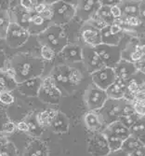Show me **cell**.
<instances>
[{
    "label": "cell",
    "mask_w": 145,
    "mask_h": 156,
    "mask_svg": "<svg viewBox=\"0 0 145 156\" xmlns=\"http://www.w3.org/2000/svg\"><path fill=\"white\" fill-rule=\"evenodd\" d=\"M28 37V33L23 27L16 23H10L6 34V41L11 48H17L23 44Z\"/></svg>",
    "instance_id": "obj_1"
},
{
    "label": "cell",
    "mask_w": 145,
    "mask_h": 156,
    "mask_svg": "<svg viewBox=\"0 0 145 156\" xmlns=\"http://www.w3.org/2000/svg\"><path fill=\"white\" fill-rule=\"evenodd\" d=\"M115 74L113 68L111 67H106L103 68L100 70H97L92 74V80L95 83V85L101 89V90H105L108 89L109 86L114 82L115 80Z\"/></svg>",
    "instance_id": "obj_2"
},
{
    "label": "cell",
    "mask_w": 145,
    "mask_h": 156,
    "mask_svg": "<svg viewBox=\"0 0 145 156\" xmlns=\"http://www.w3.org/2000/svg\"><path fill=\"white\" fill-rule=\"evenodd\" d=\"M89 151L92 156H107L110 149L104 134H98L90 140Z\"/></svg>",
    "instance_id": "obj_3"
},
{
    "label": "cell",
    "mask_w": 145,
    "mask_h": 156,
    "mask_svg": "<svg viewBox=\"0 0 145 156\" xmlns=\"http://www.w3.org/2000/svg\"><path fill=\"white\" fill-rule=\"evenodd\" d=\"M106 99V93L96 86L89 90L88 94H86V104L90 109H97L103 106Z\"/></svg>",
    "instance_id": "obj_4"
},
{
    "label": "cell",
    "mask_w": 145,
    "mask_h": 156,
    "mask_svg": "<svg viewBox=\"0 0 145 156\" xmlns=\"http://www.w3.org/2000/svg\"><path fill=\"white\" fill-rule=\"evenodd\" d=\"M113 46H107V45H98L95 49L96 52L99 56L100 60L103 61L105 65L111 66V64H116L118 58L117 54L118 51L113 49Z\"/></svg>",
    "instance_id": "obj_5"
},
{
    "label": "cell",
    "mask_w": 145,
    "mask_h": 156,
    "mask_svg": "<svg viewBox=\"0 0 145 156\" xmlns=\"http://www.w3.org/2000/svg\"><path fill=\"white\" fill-rule=\"evenodd\" d=\"M126 85L125 83L124 80H121L119 78H116L114 82L108 87L107 89V96H110L113 99H120L125 94V89Z\"/></svg>",
    "instance_id": "obj_6"
},
{
    "label": "cell",
    "mask_w": 145,
    "mask_h": 156,
    "mask_svg": "<svg viewBox=\"0 0 145 156\" xmlns=\"http://www.w3.org/2000/svg\"><path fill=\"white\" fill-rule=\"evenodd\" d=\"M83 38L86 43L97 47L100 43V33L95 27H88L83 30Z\"/></svg>",
    "instance_id": "obj_7"
},
{
    "label": "cell",
    "mask_w": 145,
    "mask_h": 156,
    "mask_svg": "<svg viewBox=\"0 0 145 156\" xmlns=\"http://www.w3.org/2000/svg\"><path fill=\"white\" fill-rule=\"evenodd\" d=\"M107 130L111 132L112 134L118 136L119 138H121L123 141L130 136L129 129L120 122H113V123L110 124L109 128Z\"/></svg>",
    "instance_id": "obj_8"
},
{
    "label": "cell",
    "mask_w": 145,
    "mask_h": 156,
    "mask_svg": "<svg viewBox=\"0 0 145 156\" xmlns=\"http://www.w3.org/2000/svg\"><path fill=\"white\" fill-rule=\"evenodd\" d=\"M140 148H143V144L141 141L137 137L130 136L129 137H127L126 139H125L123 141L121 150L124 151L125 152H126L127 154H129L130 152H132Z\"/></svg>",
    "instance_id": "obj_9"
},
{
    "label": "cell",
    "mask_w": 145,
    "mask_h": 156,
    "mask_svg": "<svg viewBox=\"0 0 145 156\" xmlns=\"http://www.w3.org/2000/svg\"><path fill=\"white\" fill-rule=\"evenodd\" d=\"M86 59H88V66H89V68L91 69V70H97L100 69L99 66L101 65V61L99 56L98 55V53L96 52L95 50H91V49H88L86 50Z\"/></svg>",
    "instance_id": "obj_10"
},
{
    "label": "cell",
    "mask_w": 145,
    "mask_h": 156,
    "mask_svg": "<svg viewBox=\"0 0 145 156\" xmlns=\"http://www.w3.org/2000/svg\"><path fill=\"white\" fill-rule=\"evenodd\" d=\"M16 87L15 80L11 76L7 73L0 71V93L1 92H9L10 90Z\"/></svg>",
    "instance_id": "obj_11"
},
{
    "label": "cell",
    "mask_w": 145,
    "mask_h": 156,
    "mask_svg": "<svg viewBox=\"0 0 145 156\" xmlns=\"http://www.w3.org/2000/svg\"><path fill=\"white\" fill-rule=\"evenodd\" d=\"M104 136H105L106 140H107V143H108V146L110 149V152L121 150V147L123 144V140L121 138H119L118 136L112 134L108 130L106 131V133H104Z\"/></svg>",
    "instance_id": "obj_12"
},
{
    "label": "cell",
    "mask_w": 145,
    "mask_h": 156,
    "mask_svg": "<svg viewBox=\"0 0 145 156\" xmlns=\"http://www.w3.org/2000/svg\"><path fill=\"white\" fill-rule=\"evenodd\" d=\"M24 156H46L45 147L40 142H32L25 151Z\"/></svg>",
    "instance_id": "obj_13"
},
{
    "label": "cell",
    "mask_w": 145,
    "mask_h": 156,
    "mask_svg": "<svg viewBox=\"0 0 145 156\" xmlns=\"http://www.w3.org/2000/svg\"><path fill=\"white\" fill-rule=\"evenodd\" d=\"M134 66L130 64L127 63H124L123 65H120L117 67V70H115L114 74L117 75V78L121 79V80H126V78H128L130 75H131L134 71Z\"/></svg>",
    "instance_id": "obj_14"
},
{
    "label": "cell",
    "mask_w": 145,
    "mask_h": 156,
    "mask_svg": "<svg viewBox=\"0 0 145 156\" xmlns=\"http://www.w3.org/2000/svg\"><path fill=\"white\" fill-rule=\"evenodd\" d=\"M10 24V17L8 11H0V38L6 37L8 28Z\"/></svg>",
    "instance_id": "obj_15"
},
{
    "label": "cell",
    "mask_w": 145,
    "mask_h": 156,
    "mask_svg": "<svg viewBox=\"0 0 145 156\" xmlns=\"http://www.w3.org/2000/svg\"><path fill=\"white\" fill-rule=\"evenodd\" d=\"M85 122L86 126L93 131H97L101 127V122H99V120L94 113H88L85 116Z\"/></svg>",
    "instance_id": "obj_16"
},
{
    "label": "cell",
    "mask_w": 145,
    "mask_h": 156,
    "mask_svg": "<svg viewBox=\"0 0 145 156\" xmlns=\"http://www.w3.org/2000/svg\"><path fill=\"white\" fill-rule=\"evenodd\" d=\"M100 40H103L105 43H107L109 46L115 45L118 42V37L116 36H113L110 33L109 27L105 26L104 28L101 29V35H100Z\"/></svg>",
    "instance_id": "obj_17"
},
{
    "label": "cell",
    "mask_w": 145,
    "mask_h": 156,
    "mask_svg": "<svg viewBox=\"0 0 145 156\" xmlns=\"http://www.w3.org/2000/svg\"><path fill=\"white\" fill-rule=\"evenodd\" d=\"M57 116L56 112L55 111H46V112H43L40 113L37 117V121L38 123L42 126H46L51 123V122L53 121V119Z\"/></svg>",
    "instance_id": "obj_18"
},
{
    "label": "cell",
    "mask_w": 145,
    "mask_h": 156,
    "mask_svg": "<svg viewBox=\"0 0 145 156\" xmlns=\"http://www.w3.org/2000/svg\"><path fill=\"white\" fill-rule=\"evenodd\" d=\"M51 124H52V129L55 132L62 133V132L67 131V124L63 121V119L61 118V117H57L56 116L53 119V121L51 122Z\"/></svg>",
    "instance_id": "obj_19"
},
{
    "label": "cell",
    "mask_w": 145,
    "mask_h": 156,
    "mask_svg": "<svg viewBox=\"0 0 145 156\" xmlns=\"http://www.w3.org/2000/svg\"><path fill=\"white\" fill-rule=\"evenodd\" d=\"M64 56L71 61H76L81 59V52L79 48L77 49L75 46H72L71 48H67L64 51Z\"/></svg>",
    "instance_id": "obj_20"
},
{
    "label": "cell",
    "mask_w": 145,
    "mask_h": 156,
    "mask_svg": "<svg viewBox=\"0 0 145 156\" xmlns=\"http://www.w3.org/2000/svg\"><path fill=\"white\" fill-rule=\"evenodd\" d=\"M37 87V83H36V80H28L25 82L22 83V92L23 94H32L33 91L35 92Z\"/></svg>",
    "instance_id": "obj_21"
},
{
    "label": "cell",
    "mask_w": 145,
    "mask_h": 156,
    "mask_svg": "<svg viewBox=\"0 0 145 156\" xmlns=\"http://www.w3.org/2000/svg\"><path fill=\"white\" fill-rule=\"evenodd\" d=\"M129 133L131 136L137 137L140 135H142L144 133V125L143 122H134V124L129 128Z\"/></svg>",
    "instance_id": "obj_22"
},
{
    "label": "cell",
    "mask_w": 145,
    "mask_h": 156,
    "mask_svg": "<svg viewBox=\"0 0 145 156\" xmlns=\"http://www.w3.org/2000/svg\"><path fill=\"white\" fill-rule=\"evenodd\" d=\"M68 78H69V81L72 82V84H78L82 79V75L79 70L76 68H71L68 73Z\"/></svg>",
    "instance_id": "obj_23"
},
{
    "label": "cell",
    "mask_w": 145,
    "mask_h": 156,
    "mask_svg": "<svg viewBox=\"0 0 145 156\" xmlns=\"http://www.w3.org/2000/svg\"><path fill=\"white\" fill-rule=\"evenodd\" d=\"M99 18L100 20H103L105 23H111L113 21V17L111 15V12H110V9H107L106 7H103L101 8V9H99Z\"/></svg>",
    "instance_id": "obj_24"
},
{
    "label": "cell",
    "mask_w": 145,
    "mask_h": 156,
    "mask_svg": "<svg viewBox=\"0 0 145 156\" xmlns=\"http://www.w3.org/2000/svg\"><path fill=\"white\" fill-rule=\"evenodd\" d=\"M0 102L5 105L12 104L14 102V97L9 92H1L0 93Z\"/></svg>",
    "instance_id": "obj_25"
},
{
    "label": "cell",
    "mask_w": 145,
    "mask_h": 156,
    "mask_svg": "<svg viewBox=\"0 0 145 156\" xmlns=\"http://www.w3.org/2000/svg\"><path fill=\"white\" fill-rule=\"evenodd\" d=\"M134 109L135 111L138 113L139 115L143 116L144 115V100H143V97H138L137 98V101L134 105Z\"/></svg>",
    "instance_id": "obj_26"
},
{
    "label": "cell",
    "mask_w": 145,
    "mask_h": 156,
    "mask_svg": "<svg viewBox=\"0 0 145 156\" xmlns=\"http://www.w3.org/2000/svg\"><path fill=\"white\" fill-rule=\"evenodd\" d=\"M127 89H128V93H130L131 94H138L141 92L139 86V83L135 80H132L129 82V84L127 85Z\"/></svg>",
    "instance_id": "obj_27"
},
{
    "label": "cell",
    "mask_w": 145,
    "mask_h": 156,
    "mask_svg": "<svg viewBox=\"0 0 145 156\" xmlns=\"http://www.w3.org/2000/svg\"><path fill=\"white\" fill-rule=\"evenodd\" d=\"M143 53H144V49H143V46H137L136 47V50L135 51H133L131 53V60L132 61H140L142 56H143Z\"/></svg>",
    "instance_id": "obj_28"
},
{
    "label": "cell",
    "mask_w": 145,
    "mask_h": 156,
    "mask_svg": "<svg viewBox=\"0 0 145 156\" xmlns=\"http://www.w3.org/2000/svg\"><path fill=\"white\" fill-rule=\"evenodd\" d=\"M41 54H42V56L45 59L50 60V59H52V57L54 56V51L49 46H43L42 49H41Z\"/></svg>",
    "instance_id": "obj_29"
},
{
    "label": "cell",
    "mask_w": 145,
    "mask_h": 156,
    "mask_svg": "<svg viewBox=\"0 0 145 156\" xmlns=\"http://www.w3.org/2000/svg\"><path fill=\"white\" fill-rule=\"evenodd\" d=\"M16 129V125L14 122H6L4 124H3V127H2V133H5V134H11L15 131Z\"/></svg>",
    "instance_id": "obj_30"
},
{
    "label": "cell",
    "mask_w": 145,
    "mask_h": 156,
    "mask_svg": "<svg viewBox=\"0 0 145 156\" xmlns=\"http://www.w3.org/2000/svg\"><path fill=\"white\" fill-rule=\"evenodd\" d=\"M47 37H48L49 42V43H50L52 46L55 47V46H58V45H59V38H60L59 36H57V35L54 34V33H49L48 36H47Z\"/></svg>",
    "instance_id": "obj_31"
},
{
    "label": "cell",
    "mask_w": 145,
    "mask_h": 156,
    "mask_svg": "<svg viewBox=\"0 0 145 156\" xmlns=\"http://www.w3.org/2000/svg\"><path fill=\"white\" fill-rule=\"evenodd\" d=\"M110 12H111V15L113 19H117V18L121 17V15H122V11L119 9V7H117V6H113L110 9Z\"/></svg>",
    "instance_id": "obj_32"
},
{
    "label": "cell",
    "mask_w": 145,
    "mask_h": 156,
    "mask_svg": "<svg viewBox=\"0 0 145 156\" xmlns=\"http://www.w3.org/2000/svg\"><path fill=\"white\" fill-rule=\"evenodd\" d=\"M125 12L126 14H128L129 16L130 15L133 16V15H135V14L139 13V8H137L134 5H128L125 8Z\"/></svg>",
    "instance_id": "obj_33"
},
{
    "label": "cell",
    "mask_w": 145,
    "mask_h": 156,
    "mask_svg": "<svg viewBox=\"0 0 145 156\" xmlns=\"http://www.w3.org/2000/svg\"><path fill=\"white\" fill-rule=\"evenodd\" d=\"M109 30H110V33L113 36H116L117 34H119L122 30V27L117 24V23H112L109 27Z\"/></svg>",
    "instance_id": "obj_34"
},
{
    "label": "cell",
    "mask_w": 145,
    "mask_h": 156,
    "mask_svg": "<svg viewBox=\"0 0 145 156\" xmlns=\"http://www.w3.org/2000/svg\"><path fill=\"white\" fill-rule=\"evenodd\" d=\"M21 4L26 9H35L38 3L37 1H21Z\"/></svg>",
    "instance_id": "obj_35"
},
{
    "label": "cell",
    "mask_w": 145,
    "mask_h": 156,
    "mask_svg": "<svg viewBox=\"0 0 145 156\" xmlns=\"http://www.w3.org/2000/svg\"><path fill=\"white\" fill-rule=\"evenodd\" d=\"M126 22H127V24L133 25V26L139 25L140 23V21L137 16H128L127 19H126Z\"/></svg>",
    "instance_id": "obj_36"
},
{
    "label": "cell",
    "mask_w": 145,
    "mask_h": 156,
    "mask_svg": "<svg viewBox=\"0 0 145 156\" xmlns=\"http://www.w3.org/2000/svg\"><path fill=\"white\" fill-rule=\"evenodd\" d=\"M31 21L35 23V25H41V24H43V23H44L45 19L41 17L40 15H35L34 17L31 16Z\"/></svg>",
    "instance_id": "obj_37"
},
{
    "label": "cell",
    "mask_w": 145,
    "mask_h": 156,
    "mask_svg": "<svg viewBox=\"0 0 145 156\" xmlns=\"http://www.w3.org/2000/svg\"><path fill=\"white\" fill-rule=\"evenodd\" d=\"M17 129L20 130V131H22V132H28L29 131V127H28L27 122H20L17 124Z\"/></svg>",
    "instance_id": "obj_38"
},
{
    "label": "cell",
    "mask_w": 145,
    "mask_h": 156,
    "mask_svg": "<svg viewBox=\"0 0 145 156\" xmlns=\"http://www.w3.org/2000/svg\"><path fill=\"white\" fill-rule=\"evenodd\" d=\"M128 156H145L144 154V147L143 148H140V149H138L132 152H130L128 154Z\"/></svg>",
    "instance_id": "obj_39"
},
{
    "label": "cell",
    "mask_w": 145,
    "mask_h": 156,
    "mask_svg": "<svg viewBox=\"0 0 145 156\" xmlns=\"http://www.w3.org/2000/svg\"><path fill=\"white\" fill-rule=\"evenodd\" d=\"M107 156H128V154L126 152H125L124 151H122V150H118V151L110 152Z\"/></svg>",
    "instance_id": "obj_40"
},
{
    "label": "cell",
    "mask_w": 145,
    "mask_h": 156,
    "mask_svg": "<svg viewBox=\"0 0 145 156\" xmlns=\"http://www.w3.org/2000/svg\"><path fill=\"white\" fill-rule=\"evenodd\" d=\"M46 9H47V6H46L45 4H43V3L37 4L36 7L35 8V10L37 13H39V14H41L43 11H45Z\"/></svg>",
    "instance_id": "obj_41"
},
{
    "label": "cell",
    "mask_w": 145,
    "mask_h": 156,
    "mask_svg": "<svg viewBox=\"0 0 145 156\" xmlns=\"http://www.w3.org/2000/svg\"><path fill=\"white\" fill-rule=\"evenodd\" d=\"M40 16L43 17L44 19H45V18H48V19H49V18H50V17L52 16V11H51L50 9H47L45 11H43V12L40 14Z\"/></svg>",
    "instance_id": "obj_42"
},
{
    "label": "cell",
    "mask_w": 145,
    "mask_h": 156,
    "mask_svg": "<svg viewBox=\"0 0 145 156\" xmlns=\"http://www.w3.org/2000/svg\"><path fill=\"white\" fill-rule=\"evenodd\" d=\"M8 5V1H0V11H7Z\"/></svg>",
    "instance_id": "obj_43"
},
{
    "label": "cell",
    "mask_w": 145,
    "mask_h": 156,
    "mask_svg": "<svg viewBox=\"0 0 145 156\" xmlns=\"http://www.w3.org/2000/svg\"><path fill=\"white\" fill-rule=\"evenodd\" d=\"M4 65H5V56H4L3 52L0 51V69L4 67Z\"/></svg>",
    "instance_id": "obj_44"
},
{
    "label": "cell",
    "mask_w": 145,
    "mask_h": 156,
    "mask_svg": "<svg viewBox=\"0 0 145 156\" xmlns=\"http://www.w3.org/2000/svg\"><path fill=\"white\" fill-rule=\"evenodd\" d=\"M8 122V121H7ZM6 122H3L2 121V118H1V114H0V133L2 132V127H3V124L5 123Z\"/></svg>",
    "instance_id": "obj_45"
}]
</instances>
